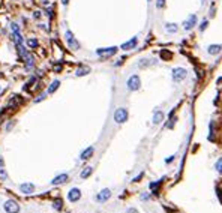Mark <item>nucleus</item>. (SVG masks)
<instances>
[{"instance_id":"8","label":"nucleus","mask_w":222,"mask_h":213,"mask_svg":"<svg viewBox=\"0 0 222 213\" xmlns=\"http://www.w3.org/2000/svg\"><path fill=\"white\" fill-rule=\"evenodd\" d=\"M110 197H111V191H110V189H102V191L96 195V200L99 203H104V201H107Z\"/></svg>"},{"instance_id":"14","label":"nucleus","mask_w":222,"mask_h":213,"mask_svg":"<svg viewBox=\"0 0 222 213\" xmlns=\"http://www.w3.org/2000/svg\"><path fill=\"white\" fill-rule=\"evenodd\" d=\"M93 152H95L93 147H87V149H86V150L81 153V156H80V158H81L83 161H87V159H90V156L93 155Z\"/></svg>"},{"instance_id":"10","label":"nucleus","mask_w":222,"mask_h":213,"mask_svg":"<svg viewBox=\"0 0 222 213\" xmlns=\"http://www.w3.org/2000/svg\"><path fill=\"white\" fill-rule=\"evenodd\" d=\"M195 23H197V17H195V15H191L186 21L183 23V29H185V30H191V29L195 26Z\"/></svg>"},{"instance_id":"25","label":"nucleus","mask_w":222,"mask_h":213,"mask_svg":"<svg viewBox=\"0 0 222 213\" xmlns=\"http://www.w3.org/2000/svg\"><path fill=\"white\" fill-rule=\"evenodd\" d=\"M48 93L47 92H45V93H42V95H41V96H38V99H35V102H41V101H44V99H45V96H47Z\"/></svg>"},{"instance_id":"32","label":"nucleus","mask_w":222,"mask_h":213,"mask_svg":"<svg viewBox=\"0 0 222 213\" xmlns=\"http://www.w3.org/2000/svg\"><path fill=\"white\" fill-rule=\"evenodd\" d=\"M33 17H35V18H39V17H41V12H39V11H36L35 14H33Z\"/></svg>"},{"instance_id":"4","label":"nucleus","mask_w":222,"mask_h":213,"mask_svg":"<svg viewBox=\"0 0 222 213\" xmlns=\"http://www.w3.org/2000/svg\"><path fill=\"white\" fill-rule=\"evenodd\" d=\"M5 210L8 213H18L20 212V206H18V203L14 201V200H8V201L5 203Z\"/></svg>"},{"instance_id":"22","label":"nucleus","mask_w":222,"mask_h":213,"mask_svg":"<svg viewBox=\"0 0 222 213\" xmlns=\"http://www.w3.org/2000/svg\"><path fill=\"white\" fill-rule=\"evenodd\" d=\"M27 47H29V48H33V50H35L36 47H38V41H36V39H33V38L27 39Z\"/></svg>"},{"instance_id":"18","label":"nucleus","mask_w":222,"mask_h":213,"mask_svg":"<svg viewBox=\"0 0 222 213\" xmlns=\"http://www.w3.org/2000/svg\"><path fill=\"white\" fill-rule=\"evenodd\" d=\"M59 86H60V81H59V80H54V81L51 83V86L48 87L47 93H54V92L59 89Z\"/></svg>"},{"instance_id":"20","label":"nucleus","mask_w":222,"mask_h":213,"mask_svg":"<svg viewBox=\"0 0 222 213\" xmlns=\"http://www.w3.org/2000/svg\"><path fill=\"white\" fill-rule=\"evenodd\" d=\"M53 207H54V210H62V207H63V201H62L60 198L54 200V203H53Z\"/></svg>"},{"instance_id":"34","label":"nucleus","mask_w":222,"mask_h":213,"mask_svg":"<svg viewBox=\"0 0 222 213\" xmlns=\"http://www.w3.org/2000/svg\"><path fill=\"white\" fill-rule=\"evenodd\" d=\"M3 165H5V162H3V158L0 156V167H3Z\"/></svg>"},{"instance_id":"23","label":"nucleus","mask_w":222,"mask_h":213,"mask_svg":"<svg viewBox=\"0 0 222 213\" xmlns=\"http://www.w3.org/2000/svg\"><path fill=\"white\" fill-rule=\"evenodd\" d=\"M165 6V0H156V8H164Z\"/></svg>"},{"instance_id":"24","label":"nucleus","mask_w":222,"mask_h":213,"mask_svg":"<svg viewBox=\"0 0 222 213\" xmlns=\"http://www.w3.org/2000/svg\"><path fill=\"white\" fill-rule=\"evenodd\" d=\"M207 24H209V23H207L206 20H204V21L201 23V26H200V30H201V32H204V30L207 29Z\"/></svg>"},{"instance_id":"11","label":"nucleus","mask_w":222,"mask_h":213,"mask_svg":"<svg viewBox=\"0 0 222 213\" xmlns=\"http://www.w3.org/2000/svg\"><path fill=\"white\" fill-rule=\"evenodd\" d=\"M138 44V38H132L131 41L128 42H125V44L122 45V50H132V48H135Z\"/></svg>"},{"instance_id":"33","label":"nucleus","mask_w":222,"mask_h":213,"mask_svg":"<svg viewBox=\"0 0 222 213\" xmlns=\"http://www.w3.org/2000/svg\"><path fill=\"white\" fill-rule=\"evenodd\" d=\"M60 2H62V5H65V6L69 3V0H60Z\"/></svg>"},{"instance_id":"27","label":"nucleus","mask_w":222,"mask_h":213,"mask_svg":"<svg viewBox=\"0 0 222 213\" xmlns=\"http://www.w3.org/2000/svg\"><path fill=\"white\" fill-rule=\"evenodd\" d=\"M161 57H164V59H170L171 54L170 53H167V51H161Z\"/></svg>"},{"instance_id":"1","label":"nucleus","mask_w":222,"mask_h":213,"mask_svg":"<svg viewBox=\"0 0 222 213\" xmlns=\"http://www.w3.org/2000/svg\"><path fill=\"white\" fill-rule=\"evenodd\" d=\"M128 120V110L126 108H119L114 113V122L116 123H125Z\"/></svg>"},{"instance_id":"15","label":"nucleus","mask_w":222,"mask_h":213,"mask_svg":"<svg viewBox=\"0 0 222 213\" xmlns=\"http://www.w3.org/2000/svg\"><path fill=\"white\" fill-rule=\"evenodd\" d=\"M89 72H90V68L89 66H81L80 69H77L75 75H77V77H84V75H87Z\"/></svg>"},{"instance_id":"28","label":"nucleus","mask_w":222,"mask_h":213,"mask_svg":"<svg viewBox=\"0 0 222 213\" xmlns=\"http://www.w3.org/2000/svg\"><path fill=\"white\" fill-rule=\"evenodd\" d=\"M216 170H218L219 173H222V161H218V164H216Z\"/></svg>"},{"instance_id":"26","label":"nucleus","mask_w":222,"mask_h":213,"mask_svg":"<svg viewBox=\"0 0 222 213\" xmlns=\"http://www.w3.org/2000/svg\"><path fill=\"white\" fill-rule=\"evenodd\" d=\"M11 30H12V33H14V32H20V27H18V24H15V23H14V24L11 26Z\"/></svg>"},{"instance_id":"12","label":"nucleus","mask_w":222,"mask_h":213,"mask_svg":"<svg viewBox=\"0 0 222 213\" xmlns=\"http://www.w3.org/2000/svg\"><path fill=\"white\" fill-rule=\"evenodd\" d=\"M68 179H69L68 174H60V176H57V177H54L51 183H53V185H60V183H65Z\"/></svg>"},{"instance_id":"17","label":"nucleus","mask_w":222,"mask_h":213,"mask_svg":"<svg viewBox=\"0 0 222 213\" xmlns=\"http://www.w3.org/2000/svg\"><path fill=\"white\" fill-rule=\"evenodd\" d=\"M162 119H164V113L162 111H156L155 113V116H153V123L158 125L162 122Z\"/></svg>"},{"instance_id":"30","label":"nucleus","mask_w":222,"mask_h":213,"mask_svg":"<svg viewBox=\"0 0 222 213\" xmlns=\"http://www.w3.org/2000/svg\"><path fill=\"white\" fill-rule=\"evenodd\" d=\"M0 177H2V179H6V173H5V170L3 168L0 170Z\"/></svg>"},{"instance_id":"13","label":"nucleus","mask_w":222,"mask_h":213,"mask_svg":"<svg viewBox=\"0 0 222 213\" xmlns=\"http://www.w3.org/2000/svg\"><path fill=\"white\" fill-rule=\"evenodd\" d=\"M221 50H222V45L215 44V45H210L207 51H209V54H212V56H216V54H219V53H221Z\"/></svg>"},{"instance_id":"9","label":"nucleus","mask_w":222,"mask_h":213,"mask_svg":"<svg viewBox=\"0 0 222 213\" xmlns=\"http://www.w3.org/2000/svg\"><path fill=\"white\" fill-rule=\"evenodd\" d=\"M20 189H21L23 194L30 195V194H33V191H35V185H33V183H23V185L20 186Z\"/></svg>"},{"instance_id":"2","label":"nucleus","mask_w":222,"mask_h":213,"mask_svg":"<svg viewBox=\"0 0 222 213\" xmlns=\"http://www.w3.org/2000/svg\"><path fill=\"white\" fill-rule=\"evenodd\" d=\"M188 72L186 69H183V68H174L173 69V80H174L176 83H180V81H183V80L186 78Z\"/></svg>"},{"instance_id":"19","label":"nucleus","mask_w":222,"mask_h":213,"mask_svg":"<svg viewBox=\"0 0 222 213\" xmlns=\"http://www.w3.org/2000/svg\"><path fill=\"white\" fill-rule=\"evenodd\" d=\"M12 38H14V41H15L17 45H23V38H21L20 32H14V33H12Z\"/></svg>"},{"instance_id":"31","label":"nucleus","mask_w":222,"mask_h":213,"mask_svg":"<svg viewBox=\"0 0 222 213\" xmlns=\"http://www.w3.org/2000/svg\"><path fill=\"white\" fill-rule=\"evenodd\" d=\"M174 158H176V156H170V158H167V159H165V162H167V164H170V162H173V161H174Z\"/></svg>"},{"instance_id":"29","label":"nucleus","mask_w":222,"mask_h":213,"mask_svg":"<svg viewBox=\"0 0 222 213\" xmlns=\"http://www.w3.org/2000/svg\"><path fill=\"white\" fill-rule=\"evenodd\" d=\"M143 176H144V173H141V174H138V176H137V177H135V179L132 180V182H135V183H137V182H138V180H141V177H143Z\"/></svg>"},{"instance_id":"5","label":"nucleus","mask_w":222,"mask_h":213,"mask_svg":"<svg viewBox=\"0 0 222 213\" xmlns=\"http://www.w3.org/2000/svg\"><path fill=\"white\" fill-rule=\"evenodd\" d=\"M117 53V47H110V48H99L96 50V54L101 57H110Z\"/></svg>"},{"instance_id":"35","label":"nucleus","mask_w":222,"mask_h":213,"mask_svg":"<svg viewBox=\"0 0 222 213\" xmlns=\"http://www.w3.org/2000/svg\"><path fill=\"white\" fill-rule=\"evenodd\" d=\"M128 213H137V210H135V209H129Z\"/></svg>"},{"instance_id":"21","label":"nucleus","mask_w":222,"mask_h":213,"mask_svg":"<svg viewBox=\"0 0 222 213\" xmlns=\"http://www.w3.org/2000/svg\"><path fill=\"white\" fill-rule=\"evenodd\" d=\"M92 171H93V168H92V167H87V168H84V171L81 173V179H87V177L92 174Z\"/></svg>"},{"instance_id":"3","label":"nucleus","mask_w":222,"mask_h":213,"mask_svg":"<svg viewBox=\"0 0 222 213\" xmlns=\"http://www.w3.org/2000/svg\"><path fill=\"white\" fill-rule=\"evenodd\" d=\"M141 86V81H140V77L138 75H132V77H129L128 80V89L131 92H135V90H138Z\"/></svg>"},{"instance_id":"7","label":"nucleus","mask_w":222,"mask_h":213,"mask_svg":"<svg viewBox=\"0 0 222 213\" xmlns=\"http://www.w3.org/2000/svg\"><path fill=\"white\" fill-rule=\"evenodd\" d=\"M80 198H81V191L78 188H72L69 191V194H68V200L71 203H75V201H78Z\"/></svg>"},{"instance_id":"16","label":"nucleus","mask_w":222,"mask_h":213,"mask_svg":"<svg viewBox=\"0 0 222 213\" xmlns=\"http://www.w3.org/2000/svg\"><path fill=\"white\" fill-rule=\"evenodd\" d=\"M165 30H167L168 33H176V32L179 30V27H177V24L168 23V24H165Z\"/></svg>"},{"instance_id":"6","label":"nucleus","mask_w":222,"mask_h":213,"mask_svg":"<svg viewBox=\"0 0 222 213\" xmlns=\"http://www.w3.org/2000/svg\"><path fill=\"white\" fill-rule=\"evenodd\" d=\"M65 36H66V41H68V47H69V48H72V50H78V48H80V44H78V42H77V39L74 38L72 32L66 30Z\"/></svg>"}]
</instances>
